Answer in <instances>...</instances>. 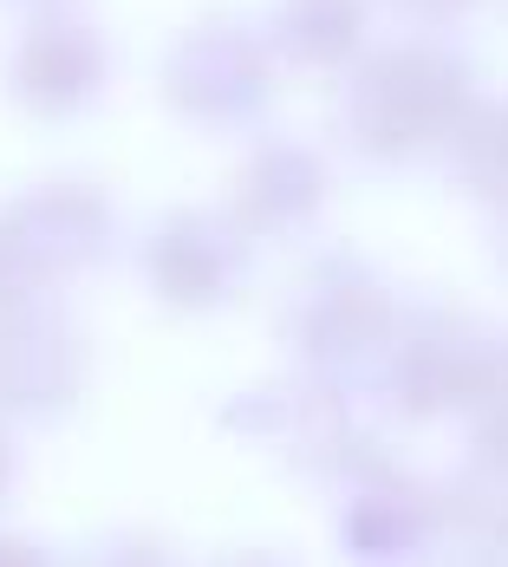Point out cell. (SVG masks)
<instances>
[{"label": "cell", "mask_w": 508, "mask_h": 567, "mask_svg": "<svg viewBox=\"0 0 508 567\" xmlns=\"http://www.w3.org/2000/svg\"><path fill=\"white\" fill-rule=\"evenodd\" d=\"M463 105H469V92H463L456 59L404 47V53H385L365 65V79L352 92V131L379 157H411L417 144L456 131Z\"/></svg>", "instance_id": "6da1fadb"}, {"label": "cell", "mask_w": 508, "mask_h": 567, "mask_svg": "<svg viewBox=\"0 0 508 567\" xmlns=\"http://www.w3.org/2000/svg\"><path fill=\"white\" fill-rule=\"evenodd\" d=\"M268 92V59L248 33L235 27H203L183 40V53L169 65V99L183 112L209 117V124H235L261 105Z\"/></svg>", "instance_id": "7a4b0ae2"}, {"label": "cell", "mask_w": 508, "mask_h": 567, "mask_svg": "<svg viewBox=\"0 0 508 567\" xmlns=\"http://www.w3.org/2000/svg\"><path fill=\"white\" fill-rule=\"evenodd\" d=\"M99 79H105V47H99V33L79 27V20H65V13H46V20L27 33L20 59H13V85H20V99H33L40 112H72V105H85V99L99 92Z\"/></svg>", "instance_id": "3957f363"}, {"label": "cell", "mask_w": 508, "mask_h": 567, "mask_svg": "<svg viewBox=\"0 0 508 567\" xmlns=\"http://www.w3.org/2000/svg\"><path fill=\"white\" fill-rule=\"evenodd\" d=\"M0 392L13 404H53L79 379V346L53 320H0Z\"/></svg>", "instance_id": "277c9868"}, {"label": "cell", "mask_w": 508, "mask_h": 567, "mask_svg": "<svg viewBox=\"0 0 508 567\" xmlns=\"http://www.w3.org/2000/svg\"><path fill=\"white\" fill-rule=\"evenodd\" d=\"M320 196H326V171L300 144H274V151H261L248 164L235 209H241L248 228H293L300 216H313Z\"/></svg>", "instance_id": "5b68a950"}, {"label": "cell", "mask_w": 508, "mask_h": 567, "mask_svg": "<svg viewBox=\"0 0 508 567\" xmlns=\"http://www.w3.org/2000/svg\"><path fill=\"white\" fill-rule=\"evenodd\" d=\"M151 281H157V293H169L176 307H209L228 287L222 228H209L203 216H176V223L151 241Z\"/></svg>", "instance_id": "8992f818"}, {"label": "cell", "mask_w": 508, "mask_h": 567, "mask_svg": "<svg viewBox=\"0 0 508 567\" xmlns=\"http://www.w3.org/2000/svg\"><path fill=\"white\" fill-rule=\"evenodd\" d=\"M307 327H313V352L345 359V352H365V346L385 340L392 300H385V287H372V281H333V287H320Z\"/></svg>", "instance_id": "52a82bcc"}, {"label": "cell", "mask_w": 508, "mask_h": 567, "mask_svg": "<svg viewBox=\"0 0 508 567\" xmlns=\"http://www.w3.org/2000/svg\"><path fill=\"white\" fill-rule=\"evenodd\" d=\"M365 20L359 0H287L281 7V47L307 65H333L359 47Z\"/></svg>", "instance_id": "ba28073f"}, {"label": "cell", "mask_w": 508, "mask_h": 567, "mask_svg": "<svg viewBox=\"0 0 508 567\" xmlns=\"http://www.w3.org/2000/svg\"><path fill=\"white\" fill-rule=\"evenodd\" d=\"M411 7H424V13H456V7H469V0H411Z\"/></svg>", "instance_id": "9c48e42d"}]
</instances>
